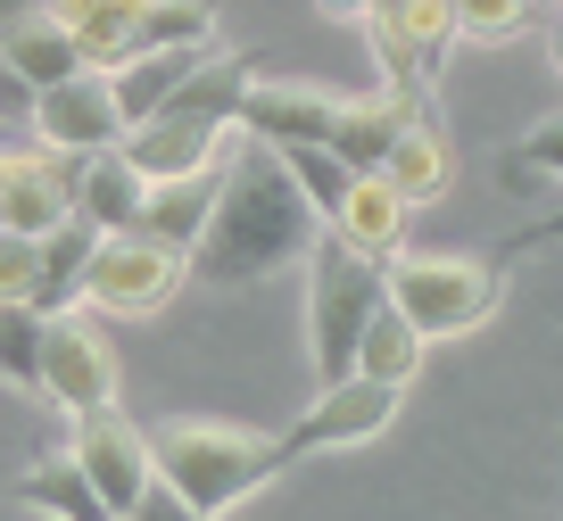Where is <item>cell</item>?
<instances>
[{
	"mask_svg": "<svg viewBox=\"0 0 563 521\" xmlns=\"http://www.w3.org/2000/svg\"><path fill=\"white\" fill-rule=\"evenodd\" d=\"M547 58H555V75H563V25H555V51H547Z\"/></svg>",
	"mask_w": 563,
	"mask_h": 521,
	"instance_id": "836d02e7",
	"label": "cell"
},
{
	"mask_svg": "<svg viewBox=\"0 0 563 521\" xmlns=\"http://www.w3.org/2000/svg\"><path fill=\"white\" fill-rule=\"evenodd\" d=\"M67 464L91 480V497L108 505V513H133V497L150 480H158V464H150V431H141L124 406H91V414H75V447H67Z\"/></svg>",
	"mask_w": 563,
	"mask_h": 521,
	"instance_id": "52a82bcc",
	"label": "cell"
},
{
	"mask_svg": "<svg viewBox=\"0 0 563 521\" xmlns=\"http://www.w3.org/2000/svg\"><path fill=\"white\" fill-rule=\"evenodd\" d=\"M42 398L58 406V414H91V406H117V347H108L100 314L91 307H67L42 323Z\"/></svg>",
	"mask_w": 563,
	"mask_h": 521,
	"instance_id": "8992f818",
	"label": "cell"
},
{
	"mask_svg": "<svg viewBox=\"0 0 563 521\" xmlns=\"http://www.w3.org/2000/svg\"><path fill=\"white\" fill-rule=\"evenodd\" d=\"M216 42V0H141L133 58L141 51H208Z\"/></svg>",
	"mask_w": 563,
	"mask_h": 521,
	"instance_id": "cb8c5ba5",
	"label": "cell"
},
{
	"mask_svg": "<svg viewBox=\"0 0 563 521\" xmlns=\"http://www.w3.org/2000/svg\"><path fill=\"white\" fill-rule=\"evenodd\" d=\"M208 51H216V42H208ZM208 51H141V58H124V67H108V91H117V108H124V133H133L141 117H158V108L191 84V67Z\"/></svg>",
	"mask_w": 563,
	"mask_h": 521,
	"instance_id": "d6986e66",
	"label": "cell"
},
{
	"mask_svg": "<svg viewBox=\"0 0 563 521\" xmlns=\"http://www.w3.org/2000/svg\"><path fill=\"white\" fill-rule=\"evenodd\" d=\"M274 157H282V166H290V182H299V199H307V208L323 215V224H332V215H340V199H349V182H356V174L340 166V157L323 149V141H290V149H274Z\"/></svg>",
	"mask_w": 563,
	"mask_h": 521,
	"instance_id": "d4e9b609",
	"label": "cell"
},
{
	"mask_svg": "<svg viewBox=\"0 0 563 521\" xmlns=\"http://www.w3.org/2000/svg\"><path fill=\"white\" fill-rule=\"evenodd\" d=\"M323 215L299 199L290 166H282L265 141L232 133L224 157H216V199L208 224L191 241V281H216V290H249V281H274L282 265H307Z\"/></svg>",
	"mask_w": 563,
	"mask_h": 521,
	"instance_id": "6da1fadb",
	"label": "cell"
},
{
	"mask_svg": "<svg viewBox=\"0 0 563 521\" xmlns=\"http://www.w3.org/2000/svg\"><path fill=\"white\" fill-rule=\"evenodd\" d=\"M191 281V257L150 232H100L84 265V307L91 314H117V323H141V314L175 307V290Z\"/></svg>",
	"mask_w": 563,
	"mask_h": 521,
	"instance_id": "5b68a950",
	"label": "cell"
},
{
	"mask_svg": "<svg viewBox=\"0 0 563 521\" xmlns=\"http://www.w3.org/2000/svg\"><path fill=\"white\" fill-rule=\"evenodd\" d=\"M67 199H75V224H91V232H133L150 182L124 166V149H84V157H67Z\"/></svg>",
	"mask_w": 563,
	"mask_h": 521,
	"instance_id": "5bb4252c",
	"label": "cell"
},
{
	"mask_svg": "<svg viewBox=\"0 0 563 521\" xmlns=\"http://www.w3.org/2000/svg\"><path fill=\"white\" fill-rule=\"evenodd\" d=\"M0 67L18 75V91L34 100V91H51V84H67V75H84V58H75V42L58 34V18L42 9V18H25V25H9V34H0Z\"/></svg>",
	"mask_w": 563,
	"mask_h": 521,
	"instance_id": "ffe728a7",
	"label": "cell"
},
{
	"mask_svg": "<svg viewBox=\"0 0 563 521\" xmlns=\"http://www.w3.org/2000/svg\"><path fill=\"white\" fill-rule=\"evenodd\" d=\"M75 215L67 199V157L58 149H0V232H18V241H42Z\"/></svg>",
	"mask_w": 563,
	"mask_h": 521,
	"instance_id": "8fae6325",
	"label": "cell"
},
{
	"mask_svg": "<svg viewBox=\"0 0 563 521\" xmlns=\"http://www.w3.org/2000/svg\"><path fill=\"white\" fill-rule=\"evenodd\" d=\"M316 9H323V18H340V25H365L382 0H316Z\"/></svg>",
	"mask_w": 563,
	"mask_h": 521,
	"instance_id": "1f68e13d",
	"label": "cell"
},
{
	"mask_svg": "<svg viewBox=\"0 0 563 521\" xmlns=\"http://www.w3.org/2000/svg\"><path fill=\"white\" fill-rule=\"evenodd\" d=\"M0 298L34 307V241H18V232H0Z\"/></svg>",
	"mask_w": 563,
	"mask_h": 521,
	"instance_id": "f1b7e54d",
	"label": "cell"
},
{
	"mask_svg": "<svg viewBox=\"0 0 563 521\" xmlns=\"http://www.w3.org/2000/svg\"><path fill=\"white\" fill-rule=\"evenodd\" d=\"M456 42H514L530 25V0H448Z\"/></svg>",
	"mask_w": 563,
	"mask_h": 521,
	"instance_id": "4316f807",
	"label": "cell"
},
{
	"mask_svg": "<svg viewBox=\"0 0 563 521\" xmlns=\"http://www.w3.org/2000/svg\"><path fill=\"white\" fill-rule=\"evenodd\" d=\"M224 141H232V124H199V117L158 108V117H141L117 149H124V166H133L141 182H175V174H216Z\"/></svg>",
	"mask_w": 563,
	"mask_h": 521,
	"instance_id": "7c38bea8",
	"label": "cell"
},
{
	"mask_svg": "<svg viewBox=\"0 0 563 521\" xmlns=\"http://www.w3.org/2000/svg\"><path fill=\"white\" fill-rule=\"evenodd\" d=\"M58 34L75 42V58L84 67H124L133 58V25H141V0H51Z\"/></svg>",
	"mask_w": 563,
	"mask_h": 521,
	"instance_id": "2e32d148",
	"label": "cell"
},
{
	"mask_svg": "<svg viewBox=\"0 0 563 521\" xmlns=\"http://www.w3.org/2000/svg\"><path fill=\"white\" fill-rule=\"evenodd\" d=\"M373 174H382V182L406 199V208H431V199H448V182H456V149H448V133H440V117H431V100L406 108L398 141L382 149V166H373Z\"/></svg>",
	"mask_w": 563,
	"mask_h": 521,
	"instance_id": "4fadbf2b",
	"label": "cell"
},
{
	"mask_svg": "<svg viewBox=\"0 0 563 521\" xmlns=\"http://www.w3.org/2000/svg\"><path fill=\"white\" fill-rule=\"evenodd\" d=\"M208 199H216V174H175V182H150L133 232H150V241H166V248H183V257H191L199 224H208Z\"/></svg>",
	"mask_w": 563,
	"mask_h": 521,
	"instance_id": "7402d4cb",
	"label": "cell"
},
{
	"mask_svg": "<svg viewBox=\"0 0 563 521\" xmlns=\"http://www.w3.org/2000/svg\"><path fill=\"white\" fill-rule=\"evenodd\" d=\"M9 497H18L25 513H42V521H117L100 497H91V480L67 464V455H51V464L18 472V480H9Z\"/></svg>",
	"mask_w": 563,
	"mask_h": 521,
	"instance_id": "603a6c76",
	"label": "cell"
},
{
	"mask_svg": "<svg viewBox=\"0 0 563 521\" xmlns=\"http://www.w3.org/2000/svg\"><path fill=\"white\" fill-rule=\"evenodd\" d=\"M42 323H51L42 307L0 298V381H9V389H34L42 381Z\"/></svg>",
	"mask_w": 563,
	"mask_h": 521,
	"instance_id": "484cf974",
	"label": "cell"
},
{
	"mask_svg": "<svg viewBox=\"0 0 563 521\" xmlns=\"http://www.w3.org/2000/svg\"><path fill=\"white\" fill-rule=\"evenodd\" d=\"M124 521H208V513H199V505H183L166 480H150V488L133 497V513H124Z\"/></svg>",
	"mask_w": 563,
	"mask_h": 521,
	"instance_id": "f546056e",
	"label": "cell"
},
{
	"mask_svg": "<svg viewBox=\"0 0 563 521\" xmlns=\"http://www.w3.org/2000/svg\"><path fill=\"white\" fill-rule=\"evenodd\" d=\"M398 398L406 389H382V381H365V373H349V381H323L316 398H307V414L290 422V431H274V439H282L290 464H299V455H332V447H365V439L389 431Z\"/></svg>",
	"mask_w": 563,
	"mask_h": 521,
	"instance_id": "ba28073f",
	"label": "cell"
},
{
	"mask_svg": "<svg viewBox=\"0 0 563 521\" xmlns=\"http://www.w3.org/2000/svg\"><path fill=\"white\" fill-rule=\"evenodd\" d=\"M382 298L422 331V340H464L506 307V265L464 257V248H398L382 265Z\"/></svg>",
	"mask_w": 563,
	"mask_h": 521,
	"instance_id": "3957f363",
	"label": "cell"
},
{
	"mask_svg": "<svg viewBox=\"0 0 563 521\" xmlns=\"http://www.w3.org/2000/svg\"><path fill=\"white\" fill-rule=\"evenodd\" d=\"M415 100H422V91H373V100H349L323 149H332L349 174H373V166H382V149L398 141V124H406V108H415Z\"/></svg>",
	"mask_w": 563,
	"mask_h": 521,
	"instance_id": "ac0fdd59",
	"label": "cell"
},
{
	"mask_svg": "<svg viewBox=\"0 0 563 521\" xmlns=\"http://www.w3.org/2000/svg\"><path fill=\"white\" fill-rule=\"evenodd\" d=\"M91 241L100 232L91 224H58V232H42L34 241V307L42 314H67V307H84V265H91Z\"/></svg>",
	"mask_w": 563,
	"mask_h": 521,
	"instance_id": "44dd1931",
	"label": "cell"
},
{
	"mask_svg": "<svg viewBox=\"0 0 563 521\" xmlns=\"http://www.w3.org/2000/svg\"><path fill=\"white\" fill-rule=\"evenodd\" d=\"M373 307H382V265L356 257L340 232H316V248H307V356H316V389L349 381L356 331L373 323Z\"/></svg>",
	"mask_w": 563,
	"mask_h": 521,
	"instance_id": "277c9868",
	"label": "cell"
},
{
	"mask_svg": "<svg viewBox=\"0 0 563 521\" xmlns=\"http://www.w3.org/2000/svg\"><path fill=\"white\" fill-rule=\"evenodd\" d=\"M340 91L323 84H290V75H257V84L241 91V108H232V133L265 141V149H290V141H332L340 124Z\"/></svg>",
	"mask_w": 563,
	"mask_h": 521,
	"instance_id": "30bf717a",
	"label": "cell"
},
{
	"mask_svg": "<svg viewBox=\"0 0 563 521\" xmlns=\"http://www.w3.org/2000/svg\"><path fill=\"white\" fill-rule=\"evenodd\" d=\"M422 356H431V340H422V331L382 298V307H373V323L356 331V365H349V373H365V381H382V389H415V381H422Z\"/></svg>",
	"mask_w": 563,
	"mask_h": 521,
	"instance_id": "e0dca14e",
	"label": "cell"
},
{
	"mask_svg": "<svg viewBox=\"0 0 563 521\" xmlns=\"http://www.w3.org/2000/svg\"><path fill=\"white\" fill-rule=\"evenodd\" d=\"M547 241H563V208H555V215H539V224H522L506 248H489V257L506 265V257H522V248H547Z\"/></svg>",
	"mask_w": 563,
	"mask_h": 521,
	"instance_id": "4dcf8cb0",
	"label": "cell"
},
{
	"mask_svg": "<svg viewBox=\"0 0 563 521\" xmlns=\"http://www.w3.org/2000/svg\"><path fill=\"white\" fill-rule=\"evenodd\" d=\"M25 117H34V141H42V149H58V157L117 149V141H124V108H117V91H108L100 67L67 75V84H51V91H34Z\"/></svg>",
	"mask_w": 563,
	"mask_h": 521,
	"instance_id": "9c48e42d",
	"label": "cell"
},
{
	"mask_svg": "<svg viewBox=\"0 0 563 521\" xmlns=\"http://www.w3.org/2000/svg\"><path fill=\"white\" fill-rule=\"evenodd\" d=\"M530 174H563V108H555V117H539L522 141H514L506 182H530Z\"/></svg>",
	"mask_w": 563,
	"mask_h": 521,
	"instance_id": "83f0119b",
	"label": "cell"
},
{
	"mask_svg": "<svg viewBox=\"0 0 563 521\" xmlns=\"http://www.w3.org/2000/svg\"><path fill=\"white\" fill-rule=\"evenodd\" d=\"M150 464H158V480L175 488L183 505H199L208 521H224V513H241L265 480H282L290 455H282L274 431L208 422V414H199V422H166V431L150 439Z\"/></svg>",
	"mask_w": 563,
	"mask_h": 521,
	"instance_id": "7a4b0ae2",
	"label": "cell"
},
{
	"mask_svg": "<svg viewBox=\"0 0 563 521\" xmlns=\"http://www.w3.org/2000/svg\"><path fill=\"white\" fill-rule=\"evenodd\" d=\"M406 215H415V208H406V199L389 191L382 174H356V182H349V199H340V215H332L323 232H340V241H349L356 257L389 265V257L406 248Z\"/></svg>",
	"mask_w": 563,
	"mask_h": 521,
	"instance_id": "9a60e30c",
	"label": "cell"
},
{
	"mask_svg": "<svg viewBox=\"0 0 563 521\" xmlns=\"http://www.w3.org/2000/svg\"><path fill=\"white\" fill-rule=\"evenodd\" d=\"M42 9H51V0H0V34H9V25H25V18H42Z\"/></svg>",
	"mask_w": 563,
	"mask_h": 521,
	"instance_id": "d6a6232c",
	"label": "cell"
}]
</instances>
